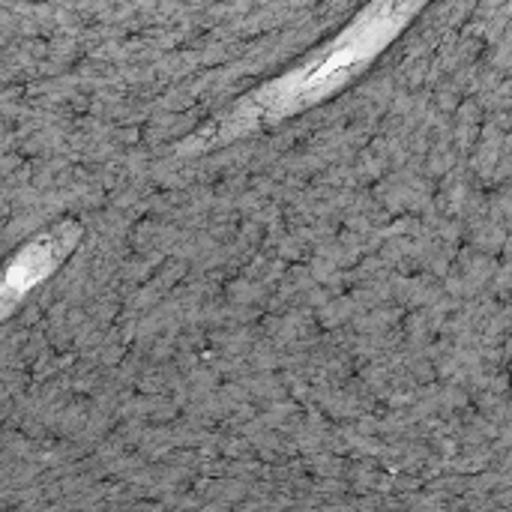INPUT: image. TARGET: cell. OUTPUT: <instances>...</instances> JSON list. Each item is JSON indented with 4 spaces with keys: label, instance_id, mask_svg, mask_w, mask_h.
<instances>
[{
    "label": "cell",
    "instance_id": "obj_1",
    "mask_svg": "<svg viewBox=\"0 0 512 512\" xmlns=\"http://www.w3.org/2000/svg\"><path fill=\"white\" fill-rule=\"evenodd\" d=\"M411 12V6H375L372 12H363L360 21H354V27L339 36L321 60L279 78L267 93L255 99V108L264 117H282L306 102L324 99V93H330L333 87H339L345 78H351L369 57H375L381 51V45L402 27L405 15Z\"/></svg>",
    "mask_w": 512,
    "mask_h": 512
}]
</instances>
